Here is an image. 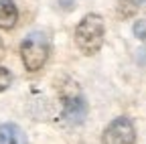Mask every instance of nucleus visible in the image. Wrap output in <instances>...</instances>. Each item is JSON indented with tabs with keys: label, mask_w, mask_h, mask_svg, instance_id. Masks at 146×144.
<instances>
[{
	"label": "nucleus",
	"mask_w": 146,
	"mask_h": 144,
	"mask_svg": "<svg viewBox=\"0 0 146 144\" xmlns=\"http://www.w3.org/2000/svg\"><path fill=\"white\" fill-rule=\"evenodd\" d=\"M2 53H4V45H2V41H0V57H2Z\"/></svg>",
	"instance_id": "11"
},
{
	"label": "nucleus",
	"mask_w": 146,
	"mask_h": 144,
	"mask_svg": "<svg viewBox=\"0 0 146 144\" xmlns=\"http://www.w3.org/2000/svg\"><path fill=\"white\" fill-rule=\"evenodd\" d=\"M18 21V10L12 0H0V29H12Z\"/></svg>",
	"instance_id": "6"
},
{
	"label": "nucleus",
	"mask_w": 146,
	"mask_h": 144,
	"mask_svg": "<svg viewBox=\"0 0 146 144\" xmlns=\"http://www.w3.org/2000/svg\"><path fill=\"white\" fill-rule=\"evenodd\" d=\"M12 81V75H10V71L4 69V67H0V92H4V89L10 85Z\"/></svg>",
	"instance_id": "8"
},
{
	"label": "nucleus",
	"mask_w": 146,
	"mask_h": 144,
	"mask_svg": "<svg viewBox=\"0 0 146 144\" xmlns=\"http://www.w3.org/2000/svg\"><path fill=\"white\" fill-rule=\"evenodd\" d=\"M75 43L85 55H96L104 43V21L98 14H87L75 29Z\"/></svg>",
	"instance_id": "1"
},
{
	"label": "nucleus",
	"mask_w": 146,
	"mask_h": 144,
	"mask_svg": "<svg viewBox=\"0 0 146 144\" xmlns=\"http://www.w3.org/2000/svg\"><path fill=\"white\" fill-rule=\"evenodd\" d=\"M134 35L140 41H146V21H136L134 23Z\"/></svg>",
	"instance_id": "9"
},
{
	"label": "nucleus",
	"mask_w": 146,
	"mask_h": 144,
	"mask_svg": "<svg viewBox=\"0 0 146 144\" xmlns=\"http://www.w3.org/2000/svg\"><path fill=\"white\" fill-rule=\"evenodd\" d=\"M104 144H134L136 140V130L130 118H116L114 122L108 124L102 136Z\"/></svg>",
	"instance_id": "3"
},
{
	"label": "nucleus",
	"mask_w": 146,
	"mask_h": 144,
	"mask_svg": "<svg viewBox=\"0 0 146 144\" xmlns=\"http://www.w3.org/2000/svg\"><path fill=\"white\" fill-rule=\"evenodd\" d=\"M49 39L43 33H29L21 43V57L29 71H39L49 57Z\"/></svg>",
	"instance_id": "2"
},
{
	"label": "nucleus",
	"mask_w": 146,
	"mask_h": 144,
	"mask_svg": "<svg viewBox=\"0 0 146 144\" xmlns=\"http://www.w3.org/2000/svg\"><path fill=\"white\" fill-rule=\"evenodd\" d=\"M59 6L65 8V10H71L73 6H75V0H59Z\"/></svg>",
	"instance_id": "10"
},
{
	"label": "nucleus",
	"mask_w": 146,
	"mask_h": 144,
	"mask_svg": "<svg viewBox=\"0 0 146 144\" xmlns=\"http://www.w3.org/2000/svg\"><path fill=\"white\" fill-rule=\"evenodd\" d=\"M136 2H138V4H144V2H146V0H136Z\"/></svg>",
	"instance_id": "12"
},
{
	"label": "nucleus",
	"mask_w": 146,
	"mask_h": 144,
	"mask_svg": "<svg viewBox=\"0 0 146 144\" xmlns=\"http://www.w3.org/2000/svg\"><path fill=\"white\" fill-rule=\"evenodd\" d=\"M0 144H29L25 132L16 124H2L0 126Z\"/></svg>",
	"instance_id": "5"
},
{
	"label": "nucleus",
	"mask_w": 146,
	"mask_h": 144,
	"mask_svg": "<svg viewBox=\"0 0 146 144\" xmlns=\"http://www.w3.org/2000/svg\"><path fill=\"white\" fill-rule=\"evenodd\" d=\"M140 4L136 2V0H120V14L122 16H132L134 12H136V8H138Z\"/></svg>",
	"instance_id": "7"
},
{
	"label": "nucleus",
	"mask_w": 146,
	"mask_h": 144,
	"mask_svg": "<svg viewBox=\"0 0 146 144\" xmlns=\"http://www.w3.org/2000/svg\"><path fill=\"white\" fill-rule=\"evenodd\" d=\"M85 114H87V104L79 94L67 96L63 100V120L67 124H73V126L81 124L85 120Z\"/></svg>",
	"instance_id": "4"
}]
</instances>
